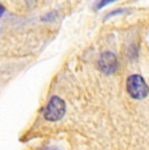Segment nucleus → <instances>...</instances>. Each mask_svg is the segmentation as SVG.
I'll use <instances>...</instances> for the list:
<instances>
[{
    "instance_id": "nucleus-1",
    "label": "nucleus",
    "mask_w": 149,
    "mask_h": 150,
    "mask_svg": "<svg viewBox=\"0 0 149 150\" xmlns=\"http://www.w3.org/2000/svg\"><path fill=\"white\" fill-rule=\"evenodd\" d=\"M67 112V105H65L64 99L58 96H53L50 98V100L47 102V105L45 106L42 115L47 122H59Z\"/></svg>"
},
{
    "instance_id": "nucleus-2",
    "label": "nucleus",
    "mask_w": 149,
    "mask_h": 150,
    "mask_svg": "<svg viewBox=\"0 0 149 150\" xmlns=\"http://www.w3.org/2000/svg\"><path fill=\"white\" fill-rule=\"evenodd\" d=\"M127 93L133 99H144L149 94V88L140 74H131L126 82Z\"/></svg>"
},
{
    "instance_id": "nucleus-3",
    "label": "nucleus",
    "mask_w": 149,
    "mask_h": 150,
    "mask_svg": "<svg viewBox=\"0 0 149 150\" xmlns=\"http://www.w3.org/2000/svg\"><path fill=\"white\" fill-rule=\"evenodd\" d=\"M98 67L105 74L115 73L119 67L116 55L114 52H111V51H105V52H102L98 59Z\"/></svg>"
},
{
    "instance_id": "nucleus-4",
    "label": "nucleus",
    "mask_w": 149,
    "mask_h": 150,
    "mask_svg": "<svg viewBox=\"0 0 149 150\" xmlns=\"http://www.w3.org/2000/svg\"><path fill=\"white\" fill-rule=\"evenodd\" d=\"M56 12H48V13H46L43 17H42V21H45V22H50V21H54V20L56 18Z\"/></svg>"
},
{
    "instance_id": "nucleus-5",
    "label": "nucleus",
    "mask_w": 149,
    "mask_h": 150,
    "mask_svg": "<svg viewBox=\"0 0 149 150\" xmlns=\"http://www.w3.org/2000/svg\"><path fill=\"white\" fill-rule=\"evenodd\" d=\"M123 12H124V9H115V11H113V12H109L105 16V21H107L109 18H111V17L116 16V14H120V13H123Z\"/></svg>"
},
{
    "instance_id": "nucleus-6",
    "label": "nucleus",
    "mask_w": 149,
    "mask_h": 150,
    "mask_svg": "<svg viewBox=\"0 0 149 150\" xmlns=\"http://www.w3.org/2000/svg\"><path fill=\"white\" fill-rule=\"evenodd\" d=\"M111 3H113V1H98V3H96V4H94V8H96V11H98V9H101V8L106 7V5L111 4Z\"/></svg>"
},
{
    "instance_id": "nucleus-7",
    "label": "nucleus",
    "mask_w": 149,
    "mask_h": 150,
    "mask_svg": "<svg viewBox=\"0 0 149 150\" xmlns=\"http://www.w3.org/2000/svg\"><path fill=\"white\" fill-rule=\"evenodd\" d=\"M39 150H60V149L56 148V146H46V148H42Z\"/></svg>"
},
{
    "instance_id": "nucleus-8",
    "label": "nucleus",
    "mask_w": 149,
    "mask_h": 150,
    "mask_svg": "<svg viewBox=\"0 0 149 150\" xmlns=\"http://www.w3.org/2000/svg\"><path fill=\"white\" fill-rule=\"evenodd\" d=\"M4 14H5V8L3 7L1 4H0V18H1V17L4 16Z\"/></svg>"
}]
</instances>
